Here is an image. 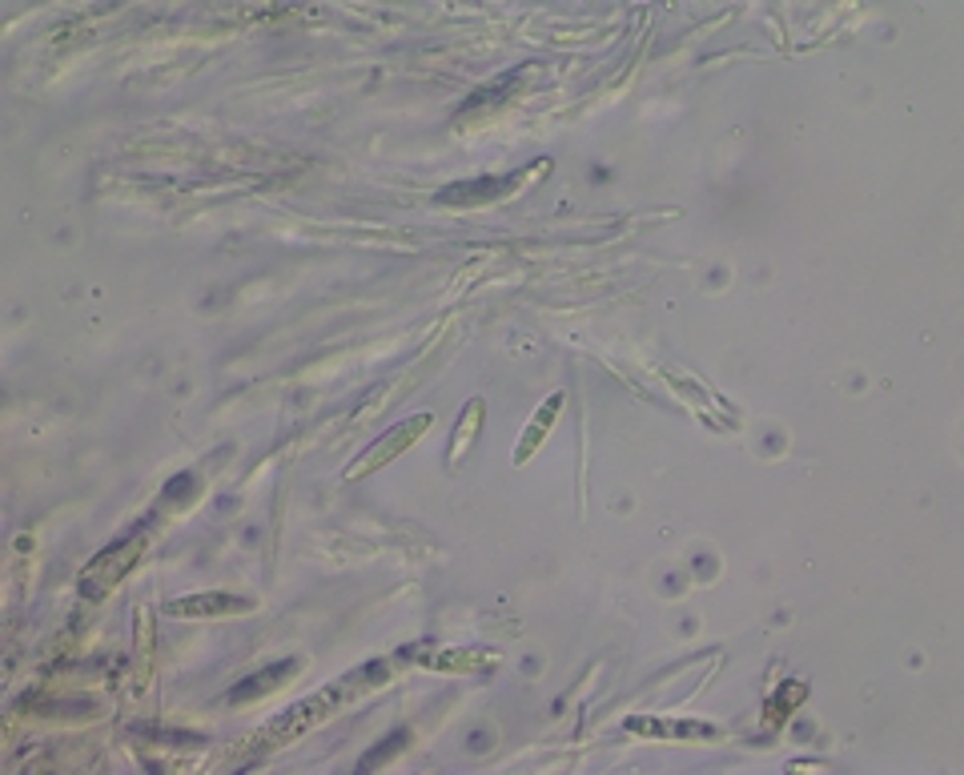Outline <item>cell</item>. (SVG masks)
<instances>
[{
	"label": "cell",
	"instance_id": "1",
	"mask_svg": "<svg viewBox=\"0 0 964 775\" xmlns=\"http://www.w3.org/2000/svg\"><path fill=\"white\" fill-rule=\"evenodd\" d=\"M430 422H435L430 415H414V418H406V422L390 426L386 435L374 438L371 447L362 450V455L354 458L351 467H346V478H351V482H354V478H366L371 470L386 467V462H394L398 455H406V450H410L414 442H418V438H423L426 430H430Z\"/></svg>",
	"mask_w": 964,
	"mask_h": 775
},
{
	"label": "cell",
	"instance_id": "2",
	"mask_svg": "<svg viewBox=\"0 0 964 775\" xmlns=\"http://www.w3.org/2000/svg\"><path fill=\"white\" fill-rule=\"evenodd\" d=\"M138 559H141V539H125V542H118V547L101 551L93 563L81 571V595H89V599L109 595Z\"/></svg>",
	"mask_w": 964,
	"mask_h": 775
},
{
	"label": "cell",
	"instance_id": "3",
	"mask_svg": "<svg viewBox=\"0 0 964 775\" xmlns=\"http://www.w3.org/2000/svg\"><path fill=\"white\" fill-rule=\"evenodd\" d=\"M551 170V161H539L530 173H542ZM530 173H507V177H475V181H458V185H446L438 190V202L443 205H483V202H498V197H507L530 177Z\"/></svg>",
	"mask_w": 964,
	"mask_h": 775
},
{
	"label": "cell",
	"instance_id": "4",
	"mask_svg": "<svg viewBox=\"0 0 964 775\" xmlns=\"http://www.w3.org/2000/svg\"><path fill=\"white\" fill-rule=\"evenodd\" d=\"M250 606H254V599L210 591V595L173 599L165 611H170V615H177V619H217V615H237V611H250Z\"/></svg>",
	"mask_w": 964,
	"mask_h": 775
},
{
	"label": "cell",
	"instance_id": "5",
	"mask_svg": "<svg viewBox=\"0 0 964 775\" xmlns=\"http://www.w3.org/2000/svg\"><path fill=\"white\" fill-rule=\"evenodd\" d=\"M297 671V659H286V663H274V667H265L257 671V675H250L245 683H237L234 691H230V700L234 703H245V700H262V695H270V691H277L282 683H286V675H294Z\"/></svg>",
	"mask_w": 964,
	"mask_h": 775
},
{
	"label": "cell",
	"instance_id": "6",
	"mask_svg": "<svg viewBox=\"0 0 964 775\" xmlns=\"http://www.w3.org/2000/svg\"><path fill=\"white\" fill-rule=\"evenodd\" d=\"M631 732H643V735H679V740H716L720 727H711V723H651V720H627Z\"/></svg>",
	"mask_w": 964,
	"mask_h": 775
},
{
	"label": "cell",
	"instance_id": "7",
	"mask_svg": "<svg viewBox=\"0 0 964 775\" xmlns=\"http://www.w3.org/2000/svg\"><path fill=\"white\" fill-rule=\"evenodd\" d=\"M483 418H487V406H483V398H470L467 410H463V418H458V426H455V438H450V447H446V450H450V462H458V458L467 455V447L475 442Z\"/></svg>",
	"mask_w": 964,
	"mask_h": 775
},
{
	"label": "cell",
	"instance_id": "8",
	"mask_svg": "<svg viewBox=\"0 0 964 775\" xmlns=\"http://www.w3.org/2000/svg\"><path fill=\"white\" fill-rule=\"evenodd\" d=\"M559 410H562V394H555L551 406H542L539 415H535V430H530L527 442H522L519 462H522V458H530V450H535V442H539V435H542V430H551V422H555V415H559Z\"/></svg>",
	"mask_w": 964,
	"mask_h": 775
}]
</instances>
